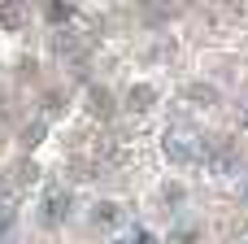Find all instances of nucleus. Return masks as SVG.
<instances>
[{
    "mask_svg": "<svg viewBox=\"0 0 248 244\" xmlns=\"http://www.w3.org/2000/svg\"><path fill=\"white\" fill-rule=\"evenodd\" d=\"M92 223H96V227H118V223H122V205H113V201H100V205L92 210Z\"/></svg>",
    "mask_w": 248,
    "mask_h": 244,
    "instance_id": "nucleus-3",
    "label": "nucleus"
},
{
    "mask_svg": "<svg viewBox=\"0 0 248 244\" xmlns=\"http://www.w3.org/2000/svg\"><path fill=\"white\" fill-rule=\"evenodd\" d=\"M153 105H157V92H153L148 83H140V87L126 92V109H131V114H148Z\"/></svg>",
    "mask_w": 248,
    "mask_h": 244,
    "instance_id": "nucleus-2",
    "label": "nucleus"
},
{
    "mask_svg": "<svg viewBox=\"0 0 248 244\" xmlns=\"http://www.w3.org/2000/svg\"><path fill=\"white\" fill-rule=\"evenodd\" d=\"M240 122H244V131H248V100H244V109H240Z\"/></svg>",
    "mask_w": 248,
    "mask_h": 244,
    "instance_id": "nucleus-4",
    "label": "nucleus"
},
{
    "mask_svg": "<svg viewBox=\"0 0 248 244\" xmlns=\"http://www.w3.org/2000/svg\"><path fill=\"white\" fill-rule=\"evenodd\" d=\"M61 214H70V192H61V188L44 192V223L52 227V223H61Z\"/></svg>",
    "mask_w": 248,
    "mask_h": 244,
    "instance_id": "nucleus-1",
    "label": "nucleus"
}]
</instances>
